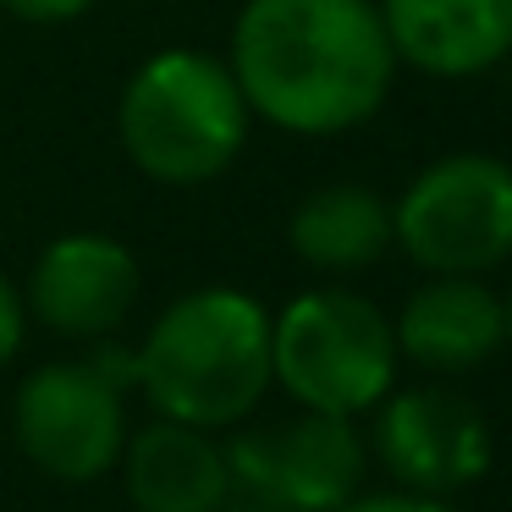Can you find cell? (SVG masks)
<instances>
[{
    "label": "cell",
    "mask_w": 512,
    "mask_h": 512,
    "mask_svg": "<svg viewBox=\"0 0 512 512\" xmlns=\"http://www.w3.org/2000/svg\"><path fill=\"white\" fill-rule=\"evenodd\" d=\"M375 408H380L375 452L402 490L457 496V490L479 485L496 463L485 413L463 391L441 386V380H424V386H408V391L391 386Z\"/></svg>",
    "instance_id": "obj_8"
},
{
    "label": "cell",
    "mask_w": 512,
    "mask_h": 512,
    "mask_svg": "<svg viewBox=\"0 0 512 512\" xmlns=\"http://www.w3.org/2000/svg\"><path fill=\"white\" fill-rule=\"evenodd\" d=\"M397 364L391 314L353 287H309L270 314V380L298 408L358 419L397 386Z\"/></svg>",
    "instance_id": "obj_4"
},
{
    "label": "cell",
    "mask_w": 512,
    "mask_h": 512,
    "mask_svg": "<svg viewBox=\"0 0 512 512\" xmlns=\"http://www.w3.org/2000/svg\"><path fill=\"white\" fill-rule=\"evenodd\" d=\"M391 248L424 276H490L512 259V166L485 149L430 160L391 204Z\"/></svg>",
    "instance_id": "obj_5"
},
{
    "label": "cell",
    "mask_w": 512,
    "mask_h": 512,
    "mask_svg": "<svg viewBox=\"0 0 512 512\" xmlns=\"http://www.w3.org/2000/svg\"><path fill=\"white\" fill-rule=\"evenodd\" d=\"M287 248L320 276H358L391 248V204L369 182H325L287 215Z\"/></svg>",
    "instance_id": "obj_13"
},
{
    "label": "cell",
    "mask_w": 512,
    "mask_h": 512,
    "mask_svg": "<svg viewBox=\"0 0 512 512\" xmlns=\"http://www.w3.org/2000/svg\"><path fill=\"white\" fill-rule=\"evenodd\" d=\"M116 468L133 512H226L237 496L232 463L215 430L160 419V413L144 430H127Z\"/></svg>",
    "instance_id": "obj_12"
},
{
    "label": "cell",
    "mask_w": 512,
    "mask_h": 512,
    "mask_svg": "<svg viewBox=\"0 0 512 512\" xmlns=\"http://www.w3.org/2000/svg\"><path fill=\"white\" fill-rule=\"evenodd\" d=\"M397 353L430 375H468L507 347V309L485 276H430L391 320Z\"/></svg>",
    "instance_id": "obj_11"
},
{
    "label": "cell",
    "mask_w": 512,
    "mask_h": 512,
    "mask_svg": "<svg viewBox=\"0 0 512 512\" xmlns=\"http://www.w3.org/2000/svg\"><path fill=\"white\" fill-rule=\"evenodd\" d=\"M232 485L276 512H336L364 490V435L342 413L298 408L232 435Z\"/></svg>",
    "instance_id": "obj_7"
},
{
    "label": "cell",
    "mask_w": 512,
    "mask_h": 512,
    "mask_svg": "<svg viewBox=\"0 0 512 512\" xmlns=\"http://www.w3.org/2000/svg\"><path fill=\"white\" fill-rule=\"evenodd\" d=\"M138 386L160 419L237 430L265 402L270 309L243 287H193L155 314L138 347Z\"/></svg>",
    "instance_id": "obj_2"
},
{
    "label": "cell",
    "mask_w": 512,
    "mask_h": 512,
    "mask_svg": "<svg viewBox=\"0 0 512 512\" xmlns=\"http://www.w3.org/2000/svg\"><path fill=\"white\" fill-rule=\"evenodd\" d=\"M144 292V265L122 237L67 232L39 248L23 287V309L67 342H100L127 325Z\"/></svg>",
    "instance_id": "obj_9"
},
{
    "label": "cell",
    "mask_w": 512,
    "mask_h": 512,
    "mask_svg": "<svg viewBox=\"0 0 512 512\" xmlns=\"http://www.w3.org/2000/svg\"><path fill=\"white\" fill-rule=\"evenodd\" d=\"M226 512H276V507H265V501H243V507H226Z\"/></svg>",
    "instance_id": "obj_17"
},
{
    "label": "cell",
    "mask_w": 512,
    "mask_h": 512,
    "mask_svg": "<svg viewBox=\"0 0 512 512\" xmlns=\"http://www.w3.org/2000/svg\"><path fill=\"white\" fill-rule=\"evenodd\" d=\"M23 331H28V309H23V292L12 287V276L0 270V369L17 358L23 347Z\"/></svg>",
    "instance_id": "obj_16"
},
{
    "label": "cell",
    "mask_w": 512,
    "mask_h": 512,
    "mask_svg": "<svg viewBox=\"0 0 512 512\" xmlns=\"http://www.w3.org/2000/svg\"><path fill=\"white\" fill-rule=\"evenodd\" d=\"M397 67L468 83L512 61V0H375Z\"/></svg>",
    "instance_id": "obj_10"
},
{
    "label": "cell",
    "mask_w": 512,
    "mask_h": 512,
    "mask_svg": "<svg viewBox=\"0 0 512 512\" xmlns=\"http://www.w3.org/2000/svg\"><path fill=\"white\" fill-rule=\"evenodd\" d=\"M12 435L39 474L89 485L111 474L127 441L122 386L94 358H56L23 375L12 397Z\"/></svg>",
    "instance_id": "obj_6"
},
{
    "label": "cell",
    "mask_w": 512,
    "mask_h": 512,
    "mask_svg": "<svg viewBox=\"0 0 512 512\" xmlns=\"http://www.w3.org/2000/svg\"><path fill=\"white\" fill-rule=\"evenodd\" d=\"M94 0H0V12H12L17 23H34V28H61V23H78Z\"/></svg>",
    "instance_id": "obj_15"
},
{
    "label": "cell",
    "mask_w": 512,
    "mask_h": 512,
    "mask_svg": "<svg viewBox=\"0 0 512 512\" xmlns=\"http://www.w3.org/2000/svg\"><path fill=\"white\" fill-rule=\"evenodd\" d=\"M336 512H457L446 496H419V490H380V496H364L358 490L353 501H342Z\"/></svg>",
    "instance_id": "obj_14"
},
{
    "label": "cell",
    "mask_w": 512,
    "mask_h": 512,
    "mask_svg": "<svg viewBox=\"0 0 512 512\" xmlns=\"http://www.w3.org/2000/svg\"><path fill=\"white\" fill-rule=\"evenodd\" d=\"M248 111L226 56L193 45L155 50L116 100V138L133 171L160 188H204L226 177L248 144Z\"/></svg>",
    "instance_id": "obj_3"
},
{
    "label": "cell",
    "mask_w": 512,
    "mask_h": 512,
    "mask_svg": "<svg viewBox=\"0 0 512 512\" xmlns=\"http://www.w3.org/2000/svg\"><path fill=\"white\" fill-rule=\"evenodd\" d=\"M226 67L259 122L336 138L380 116L397 50L375 0H243Z\"/></svg>",
    "instance_id": "obj_1"
},
{
    "label": "cell",
    "mask_w": 512,
    "mask_h": 512,
    "mask_svg": "<svg viewBox=\"0 0 512 512\" xmlns=\"http://www.w3.org/2000/svg\"><path fill=\"white\" fill-rule=\"evenodd\" d=\"M501 309H507V342H512V292L501 298Z\"/></svg>",
    "instance_id": "obj_18"
}]
</instances>
